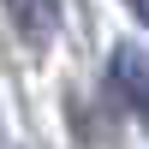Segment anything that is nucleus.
<instances>
[{
    "mask_svg": "<svg viewBox=\"0 0 149 149\" xmlns=\"http://www.w3.org/2000/svg\"><path fill=\"white\" fill-rule=\"evenodd\" d=\"M113 90L125 95V107L137 119H149V54L143 48H113Z\"/></svg>",
    "mask_w": 149,
    "mask_h": 149,
    "instance_id": "1",
    "label": "nucleus"
},
{
    "mask_svg": "<svg viewBox=\"0 0 149 149\" xmlns=\"http://www.w3.org/2000/svg\"><path fill=\"white\" fill-rule=\"evenodd\" d=\"M12 12H18V30L30 42H48L60 24V0H12Z\"/></svg>",
    "mask_w": 149,
    "mask_h": 149,
    "instance_id": "2",
    "label": "nucleus"
},
{
    "mask_svg": "<svg viewBox=\"0 0 149 149\" xmlns=\"http://www.w3.org/2000/svg\"><path fill=\"white\" fill-rule=\"evenodd\" d=\"M125 6H131V12H137V18L149 24V0H125Z\"/></svg>",
    "mask_w": 149,
    "mask_h": 149,
    "instance_id": "3",
    "label": "nucleus"
}]
</instances>
